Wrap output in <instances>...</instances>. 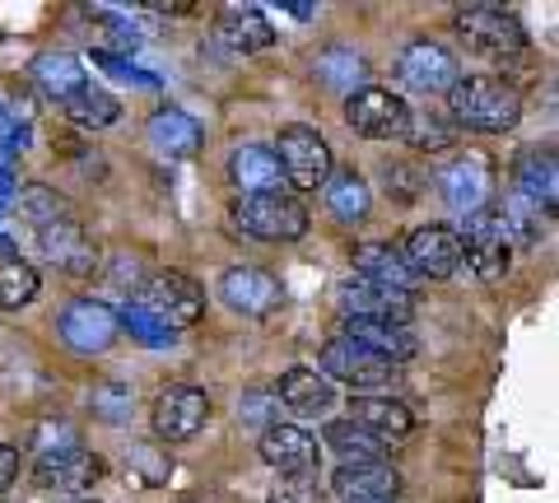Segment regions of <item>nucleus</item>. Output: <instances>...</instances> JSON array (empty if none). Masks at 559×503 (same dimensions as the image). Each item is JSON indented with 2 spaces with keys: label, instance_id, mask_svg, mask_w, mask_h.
Masks as SVG:
<instances>
[{
  "label": "nucleus",
  "instance_id": "f257e3e1",
  "mask_svg": "<svg viewBox=\"0 0 559 503\" xmlns=\"http://www.w3.org/2000/svg\"><path fill=\"white\" fill-rule=\"evenodd\" d=\"M448 108L452 121L466 131H485V135H503L518 127L522 117V98L509 80L499 75H466L448 89Z\"/></svg>",
  "mask_w": 559,
  "mask_h": 503
},
{
  "label": "nucleus",
  "instance_id": "f03ea898",
  "mask_svg": "<svg viewBox=\"0 0 559 503\" xmlns=\"http://www.w3.org/2000/svg\"><path fill=\"white\" fill-rule=\"evenodd\" d=\"M452 28H457L466 51L489 57V61H509L518 51H527V33H522L518 14L499 10V5H462L452 14Z\"/></svg>",
  "mask_w": 559,
  "mask_h": 503
},
{
  "label": "nucleus",
  "instance_id": "7ed1b4c3",
  "mask_svg": "<svg viewBox=\"0 0 559 503\" xmlns=\"http://www.w3.org/2000/svg\"><path fill=\"white\" fill-rule=\"evenodd\" d=\"M135 303L145 308L159 326H168V332H182V326L201 322L205 289L191 280V275H182V271H159V275H150V280H145V289H140Z\"/></svg>",
  "mask_w": 559,
  "mask_h": 503
},
{
  "label": "nucleus",
  "instance_id": "20e7f679",
  "mask_svg": "<svg viewBox=\"0 0 559 503\" xmlns=\"http://www.w3.org/2000/svg\"><path fill=\"white\" fill-rule=\"evenodd\" d=\"M234 224L252 238L294 242L308 233V211H304V201H294L285 192H261V196H242L234 205Z\"/></svg>",
  "mask_w": 559,
  "mask_h": 503
},
{
  "label": "nucleus",
  "instance_id": "39448f33",
  "mask_svg": "<svg viewBox=\"0 0 559 503\" xmlns=\"http://www.w3.org/2000/svg\"><path fill=\"white\" fill-rule=\"evenodd\" d=\"M401 262L415 280H448L452 271H462V238L448 224H419L401 242Z\"/></svg>",
  "mask_w": 559,
  "mask_h": 503
},
{
  "label": "nucleus",
  "instance_id": "423d86ee",
  "mask_svg": "<svg viewBox=\"0 0 559 503\" xmlns=\"http://www.w3.org/2000/svg\"><path fill=\"white\" fill-rule=\"evenodd\" d=\"M318 363H322L326 378H341V383H349V387H388V383H396V373H401L396 363H388L382 355H373L369 345H359L349 336L326 340Z\"/></svg>",
  "mask_w": 559,
  "mask_h": 503
},
{
  "label": "nucleus",
  "instance_id": "0eeeda50",
  "mask_svg": "<svg viewBox=\"0 0 559 503\" xmlns=\"http://www.w3.org/2000/svg\"><path fill=\"white\" fill-rule=\"evenodd\" d=\"M154 433L164 443H182V439H197L210 420V396L201 387H187V383H168L159 396H154Z\"/></svg>",
  "mask_w": 559,
  "mask_h": 503
},
{
  "label": "nucleus",
  "instance_id": "6e6552de",
  "mask_svg": "<svg viewBox=\"0 0 559 503\" xmlns=\"http://www.w3.org/2000/svg\"><path fill=\"white\" fill-rule=\"evenodd\" d=\"M275 164L294 187H304V192H312V187H322L331 178V149L312 127H285L280 131Z\"/></svg>",
  "mask_w": 559,
  "mask_h": 503
},
{
  "label": "nucleus",
  "instance_id": "1a4fd4ad",
  "mask_svg": "<svg viewBox=\"0 0 559 503\" xmlns=\"http://www.w3.org/2000/svg\"><path fill=\"white\" fill-rule=\"evenodd\" d=\"M406 117H411L406 103L388 89H373V84L345 98V121L364 141H396V135H406Z\"/></svg>",
  "mask_w": 559,
  "mask_h": 503
},
{
  "label": "nucleus",
  "instance_id": "9d476101",
  "mask_svg": "<svg viewBox=\"0 0 559 503\" xmlns=\"http://www.w3.org/2000/svg\"><path fill=\"white\" fill-rule=\"evenodd\" d=\"M61 340L70 345V350H80V355H98V350H108V345L117 340V312L108 303H98V299H75V303H66L61 308Z\"/></svg>",
  "mask_w": 559,
  "mask_h": 503
},
{
  "label": "nucleus",
  "instance_id": "9b49d317",
  "mask_svg": "<svg viewBox=\"0 0 559 503\" xmlns=\"http://www.w3.org/2000/svg\"><path fill=\"white\" fill-rule=\"evenodd\" d=\"M336 303L349 312V318L392 322V326H406L415 318V294H401V289H388V285L359 280V275L336 289Z\"/></svg>",
  "mask_w": 559,
  "mask_h": 503
},
{
  "label": "nucleus",
  "instance_id": "f8f14e48",
  "mask_svg": "<svg viewBox=\"0 0 559 503\" xmlns=\"http://www.w3.org/2000/svg\"><path fill=\"white\" fill-rule=\"evenodd\" d=\"M219 294H224V303H229L234 312H242V318H271V312L285 303L280 280L271 271H261V266H229L219 275Z\"/></svg>",
  "mask_w": 559,
  "mask_h": 503
},
{
  "label": "nucleus",
  "instance_id": "ddd939ff",
  "mask_svg": "<svg viewBox=\"0 0 559 503\" xmlns=\"http://www.w3.org/2000/svg\"><path fill=\"white\" fill-rule=\"evenodd\" d=\"M257 453H261V462L275 466V471H285V476H312L318 462H322L318 439L299 424H271L266 433H261Z\"/></svg>",
  "mask_w": 559,
  "mask_h": 503
},
{
  "label": "nucleus",
  "instance_id": "4468645a",
  "mask_svg": "<svg viewBox=\"0 0 559 503\" xmlns=\"http://www.w3.org/2000/svg\"><path fill=\"white\" fill-rule=\"evenodd\" d=\"M401 80L411 84L415 94H448L457 84V57L439 43H411L401 51Z\"/></svg>",
  "mask_w": 559,
  "mask_h": 503
},
{
  "label": "nucleus",
  "instance_id": "2eb2a0df",
  "mask_svg": "<svg viewBox=\"0 0 559 503\" xmlns=\"http://www.w3.org/2000/svg\"><path fill=\"white\" fill-rule=\"evenodd\" d=\"M331 490L345 503H392L401 490V476L388 462H349L331 476Z\"/></svg>",
  "mask_w": 559,
  "mask_h": 503
},
{
  "label": "nucleus",
  "instance_id": "dca6fc26",
  "mask_svg": "<svg viewBox=\"0 0 559 503\" xmlns=\"http://www.w3.org/2000/svg\"><path fill=\"white\" fill-rule=\"evenodd\" d=\"M98 476H103V457H98V453H84V447L47 453V457L38 462V484H43V490L75 494V490H90Z\"/></svg>",
  "mask_w": 559,
  "mask_h": 503
},
{
  "label": "nucleus",
  "instance_id": "f3484780",
  "mask_svg": "<svg viewBox=\"0 0 559 503\" xmlns=\"http://www.w3.org/2000/svg\"><path fill=\"white\" fill-rule=\"evenodd\" d=\"M349 420H355L364 433H369L373 443H406L411 429H415L411 410L401 406V402H392V396H359Z\"/></svg>",
  "mask_w": 559,
  "mask_h": 503
},
{
  "label": "nucleus",
  "instance_id": "a211bd4d",
  "mask_svg": "<svg viewBox=\"0 0 559 503\" xmlns=\"http://www.w3.org/2000/svg\"><path fill=\"white\" fill-rule=\"evenodd\" d=\"M38 242H43V256L51 266H61L70 275H90L94 271V248H90V238H84V229L75 219L51 224V229L38 233Z\"/></svg>",
  "mask_w": 559,
  "mask_h": 503
},
{
  "label": "nucleus",
  "instance_id": "6ab92c4d",
  "mask_svg": "<svg viewBox=\"0 0 559 503\" xmlns=\"http://www.w3.org/2000/svg\"><path fill=\"white\" fill-rule=\"evenodd\" d=\"M489 164L480 159V154H466V159H457L452 168H443V196L452 211H485V192H489Z\"/></svg>",
  "mask_w": 559,
  "mask_h": 503
},
{
  "label": "nucleus",
  "instance_id": "aec40b11",
  "mask_svg": "<svg viewBox=\"0 0 559 503\" xmlns=\"http://www.w3.org/2000/svg\"><path fill=\"white\" fill-rule=\"evenodd\" d=\"M349 340H359V345H369L373 355H382L388 363H406L415 359V336L406 332V326H392V322H369V318H345V332Z\"/></svg>",
  "mask_w": 559,
  "mask_h": 503
},
{
  "label": "nucleus",
  "instance_id": "412c9836",
  "mask_svg": "<svg viewBox=\"0 0 559 503\" xmlns=\"http://www.w3.org/2000/svg\"><path fill=\"white\" fill-rule=\"evenodd\" d=\"M355 275H359V280H373V285L401 289V294H415V275H411V266L401 262V252L388 248V242H364V248H355Z\"/></svg>",
  "mask_w": 559,
  "mask_h": 503
},
{
  "label": "nucleus",
  "instance_id": "4be33fe9",
  "mask_svg": "<svg viewBox=\"0 0 559 503\" xmlns=\"http://www.w3.org/2000/svg\"><path fill=\"white\" fill-rule=\"evenodd\" d=\"M229 178L242 187V196H261V192H280L285 172H280L271 149L242 145V149H234V159H229Z\"/></svg>",
  "mask_w": 559,
  "mask_h": 503
},
{
  "label": "nucleus",
  "instance_id": "5701e85b",
  "mask_svg": "<svg viewBox=\"0 0 559 503\" xmlns=\"http://www.w3.org/2000/svg\"><path fill=\"white\" fill-rule=\"evenodd\" d=\"M150 145L159 154H168V159H187V154L201 149V127L187 112L164 108V112L150 117Z\"/></svg>",
  "mask_w": 559,
  "mask_h": 503
},
{
  "label": "nucleus",
  "instance_id": "b1692460",
  "mask_svg": "<svg viewBox=\"0 0 559 503\" xmlns=\"http://www.w3.org/2000/svg\"><path fill=\"white\" fill-rule=\"evenodd\" d=\"M280 402H285L294 415H326L336 392H331L326 378H318L312 369H289L280 378Z\"/></svg>",
  "mask_w": 559,
  "mask_h": 503
},
{
  "label": "nucleus",
  "instance_id": "393cba45",
  "mask_svg": "<svg viewBox=\"0 0 559 503\" xmlns=\"http://www.w3.org/2000/svg\"><path fill=\"white\" fill-rule=\"evenodd\" d=\"M518 187L536 205V215H555V149H527L518 159Z\"/></svg>",
  "mask_w": 559,
  "mask_h": 503
},
{
  "label": "nucleus",
  "instance_id": "a878e982",
  "mask_svg": "<svg viewBox=\"0 0 559 503\" xmlns=\"http://www.w3.org/2000/svg\"><path fill=\"white\" fill-rule=\"evenodd\" d=\"M369 205H373V192H369V182H364L355 168L331 172L326 178V211L336 215L341 224H359L364 215H369Z\"/></svg>",
  "mask_w": 559,
  "mask_h": 503
},
{
  "label": "nucleus",
  "instance_id": "bb28decb",
  "mask_svg": "<svg viewBox=\"0 0 559 503\" xmlns=\"http://www.w3.org/2000/svg\"><path fill=\"white\" fill-rule=\"evenodd\" d=\"M33 80H38V89L47 98H61V103H70L80 89H90V75H84V65L75 57H38L33 61Z\"/></svg>",
  "mask_w": 559,
  "mask_h": 503
},
{
  "label": "nucleus",
  "instance_id": "cd10ccee",
  "mask_svg": "<svg viewBox=\"0 0 559 503\" xmlns=\"http://www.w3.org/2000/svg\"><path fill=\"white\" fill-rule=\"evenodd\" d=\"M219 38L234 51H266L275 43V28L266 24L261 10H224L219 20Z\"/></svg>",
  "mask_w": 559,
  "mask_h": 503
},
{
  "label": "nucleus",
  "instance_id": "c85d7f7f",
  "mask_svg": "<svg viewBox=\"0 0 559 503\" xmlns=\"http://www.w3.org/2000/svg\"><path fill=\"white\" fill-rule=\"evenodd\" d=\"M61 108L80 131H103V127H112V121L121 117V103L108 89H94V84L90 89H80L70 103H61Z\"/></svg>",
  "mask_w": 559,
  "mask_h": 503
},
{
  "label": "nucleus",
  "instance_id": "c756f323",
  "mask_svg": "<svg viewBox=\"0 0 559 503\" xmlns=\"http://www.w3.org/2000/svg\"><path fill=\"white\" fill-rule=\"evenodd\" d=\"M33 294H38V271L14 248L0 252V308H24L33 303Z\"/></svg>",
  "mask_w": 559,
  "mask_h": 503
},
{
  "label": "nucleus",
  "instance_id": "7c9ffc66",
  "mask_svg": "<svg viewBox=\"0 0 559 503\" xmlns=\"http://www.w3.org/2000/svg\"><path fill=\"white\" fill-rule=\"evenodd\" d=\"M318 75H322V84H331L336 94H359V84L369 80V61H364L359 51L331 47L326 57L318 61Z\"/></svg>",
  "mask_w": 559,
  "mask_h": 503
},
{
  "label": "nucleus",
  "instance_id": "2f4dec72",
  "mask_svg": "<svg viewBox=\"0 0 559 503\" xmlns=\"http://www.w3.org/2000/svg\"><path fill=\"white\" fill-rule=\"evenodd\" d=\"M14 211L43 233V229H51V224L70 219V201L61 192H51V187H24V192L14 196Z\"/></svg>",
  "mask_w": 559,
  "mask_h": 503
},
{
  "label": "nucleus",
  "instance_id": "473e14b6",
  "mask_svg": "<svg viewBox=\"0 0 559 503\" xmlns=\"http://www.w3.org/2000/svg\"><path fill=\"white\" fill-rule=\"evenodd\" d=\"M326 443L345 457V466H349V462H382V443H373L369 433H364L355 420H336V424H326Z\"/></svg>",
  "mask_w": 559,
  "mask_h": 503
},
{
  "label": "nucleus",
  "instance_id": "72a5a7b5",
  "mask_svg": "<svg viewBox=\"0 0 559 503\" xmlns=\"http://www.w3.org/2000/svg\"><path fill=\"white\" fill-rule=\"evenodd\" d=\"M406 141L415 145V149H448L452 145V127L439 117V112H411L406 117Z\"/></svg>",
  "mask_w": 559,
  "mask_h": 503
},
{
  "label": "nucleus",
  "instance_id": "f704fd0d",
  "mask_svg": "<svg viewBox=\"0 0 559 503\" xmlns=\"http://www.w3.org/2000/svg\"><path fill=\"white\" fill-rule=\"evenodd\" d=\"M117 326H127V332H131L140 345H150V350H168L173 336H178V332H168V326L154 322V318H150V312L140 308V303H127V312H121V318H117Z\"/></svg>",
  "mask_w": 559,
  "mask_h": 503
},
{
  "label": "nucleus",
  "instance_id": "c9c22d12",
  "mask_svg": "<svg viewBox=\"0 0 559 503\" xmlns=\"http://www.w3.org/2000/svg\"><path fill=\"white\" fill-rule=\"evenodd\" d=\"M271 503H326L318 476H280L271 484Z\"/></svg>",
  "mask_w": 559,
  "mask_h": 503
},
{
  "label": "nucleus",
  "instance_id": "e433bc0d",
  "mask_svg": "<svg viewBox=\"0 0 559 503\" xmlns=\"http://www.w3.org/2000/svg\"><path fill=\"white\" fill-rule=\"evenodd\" d=\"M131 466H140V480L145 484H164L173 476V462L159 453V447H131Z\"/></svg>",
  "mask_w": 559,
  "mask_h": 503
},
{
  "label": "nucleus",
  "instance_id": "4c0bfd02",
  "mask_svg": "<svg viewBox=\"0 0 559 503\" xmlns=\"http://www.w3.org/2000/svg\"><path fill=\"white\" fill-rule=\"evenodd\" d=\"M94 61L103 65V71H112V75L131 80V84H154V75H145V71H135V65H127V61L117 57V51H94Z\"/></svg>",
  "mask_w": 559,
  "mask_h": 503
},
{
  "label": "nucleus",
  "instance_id": "58836bf2",
  "mask_svg": "<svg viewBox=\"0 0 559 503\" xmlns=\"http://www.w3.org/2000/svg\"><path fill=\"white\" fill-rule=\"evenodd\" d=\"M14 476H20V453L0 443V490H10V484H14Z\"/></svg>",
  "mask_w": 559,
  "mask_h": 503
},
{
  "label": "nucleus",
  "instance_id": "ea45409f",
  "mask_svg": "<svg viewBox=\"0 0 559 503\" xmlns=\"http://www.w3.org/2000/svg\"><path fill=\"white\" fill-rule=\"evenodd\" d=\"M10 201H14V178H10V168L0 164V215L10 211Z\"/></svg>",
  "mask_w": 559,
  "mask_h": 503
},
{
  "label": "nucleus",
  "instance_id": "a19ab883",
  "mask_svg": "<svg viewBox=\"0 0 559 503\" xmlns=\"http://www.w3.org/2000/svg\"><path fill=\"white\" fill-rule=\"evenodd\" d=\"M5 131H10V117H5V112H0V141H5Z\"/></svg>",
  "mask_w": 559,
  "mask_h": 503
},
{
  "label": "nucleus",
  "instance_id": "79ce46f5",
  "mask_svg": "<svg viewBox=\"0 0 559 503\" xmlns=\"http://www.w3.org/2000/svg\"><path fill=\"white\" fill-rule=\"evenodd\" d=\"M75 503H98V499H75Z\"/></svg>",
  "mask_w": 559,
  "mask_h": 503
}]
</instances>
